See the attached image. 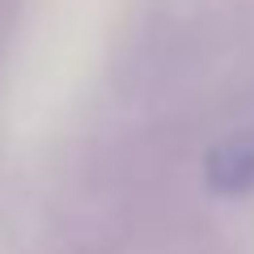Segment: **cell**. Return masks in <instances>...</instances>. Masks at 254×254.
Masks as SVG:
<instances>
[{
  "instance_id": "obj_1",
  "label": "cell",
  "mask_w": 254,
  "mask_h": 254,
  "mask_svg": "<svg viewBox=\"0 0 254 254\" xmlns=\"http://www.w3.org/2000/svg\"><path fill=\"white\" fill-rule=\"evenodd\" d=\"M208 182L220 195H237V190L254 187V136H233L208 157Z\"/></svg>"
}]
</instances>
